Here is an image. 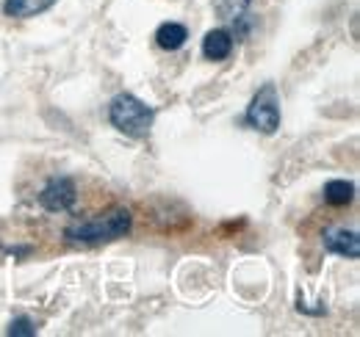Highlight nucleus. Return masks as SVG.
<instances>
[{"label":"nucleus","instance_id":"nucleus-1","mask_svg":"<svg viewBox=\"0 0 360 337\" xmlns=\"http://www.w3.org/2000/svg\"><path fill=\"white\" fill-rule=\"evenodd\" d=\"M131 227H134V216H131V211H125V208H114V211L91 216V218L72 221V224L64 230V238H67L70 244L97 246V244H108V241H117V238L128 235Z\"/></svg>","mask_w":360,"mask_h":337},{"label":"nucleus","instance_id":"nucleus-2","mask_svg":"<svg viewBox=\"0 0 360 337\" xmlns=\"http://www.w3.org/2000/svg\"><path fill=\"white\" fill-rule=\"evenodd\" d=\"M108 119L120 133H125L131 138H144L153 127L155 111L134 94H117L108 105Z\"/></svg>","mask_w":360,"mask_h":337},{"label":"nucleus","instance_id":"nucleus-3","mask_svg":"<svg viewBox=\"0 0 360 337\" xmlns=\"http://www.w3.org/2000/svg\"><path fill=\"white\" fill-rule=\"evenodd\" d=\"M244 122L252 130H258V133H266V136H271L280 127V97H277L274 86L266 84L252 97V103L247 105Z\"/></svg>","mask_w":360,"mask_h":337},{"label":"nucleus","instance_id":"nucleus-4","mask_svg":"<svg viewBox=\"0 0 360 337\" xmlns=\"http://www.w3.org/2000/svg\"><path fill=\"white\" fill-rule=\"evenodd\" d=\"M75 199H78V191H75V183L70 177H53L39 194L42 208L50 213L70 211L75 205Z\"/></svg>","mask_w":360,"mask_h":337},{"label":"nucleus","instance_id":"nucleus-5","mask_svg":"<svg viewBox=\"0 0 360 337\" xmlns=\"http://www.w3.org/2000/svg\"><path fill=\"white\" fill-rule=\"evenodd\" d=\"M324 249L347 260L360 257V238L355 230H327L324 232Z\"/></svg>","mask_w":360,"mask_h":337},{"label":"nucleus","instance_id":"nucleus-6","mask_svg":"<svg viewBox=\"0 0 360 337\" xmlns=\"http://www.w3.org/2000/svg\"><path fill=\"white\" fill-rule=\"evenodd\" d=\"M233 34L225 31V28H217V31H208L205 39H202V55L208 61H225L227 55L233 53Z\"/></svg>","mask_w":360,"mask_h":337},{"label":"nucleus","instance_id":"nucleus-7","mask_svg":"<svg viewBox=\"0 0 360 337\" xmlns=\"http://www.w3.org/2000/svg\"><path fill=\"white\" fill-rule=\"evenodd\" d=\"M53 3L56 0H3V14L25 20V17H37V14L47 11Z\"/></svg>","mask_w":360,"mask_h":337},{"label":"nucleus","instance_id":"nucleus-8","mask_svg":"<svg viewBox=\"0 0 360 337\" xmlns=\"http://www.w3.org/2000/svg\"><path fill=\"white\" fill-rule=\"evenodd\" d=\"M188 39V31H186V25H180V22H164L158 31H155V44L161 47V50H169V53H175L180 50L183 44Z\"/></svg>","mask_w":360,"mask_h":337},{"label":"nucleus","instance_id":"nucleus-9","mask_svg":"<svg viewBox=\"0 0 360 337\" xmlns=\"http://www.w3.org/2000/svg\"><path fill=\"white\" fill-rule=\"evenodd\" d=\"M355 199V183L349 180H330L324 185V202L327 205H335V208H344Z\"/></svg>","mask_w":360,"mask_h":337},{"label":"nucleus","instance_id":"nucleus-10","mask_svg":"<svg viewBox=\"0 0 360 337\" xmlns=\"http://www.w3.org/2000/svg\"><path fill=\"white\" fill-rule=\"evenodd\" d=\"M250 6H252V0H214V11L225 22H233V20L244 17Z\"/></svg>","mask_w":360,"mask_h":337},{"label":"nucleus","instance_id":"nucleus-11","mask_svg":"<svg viewBox=\"0 0 360 337\" xmlns=\"http://www.w3.org/2000/svg\"><path fill=\"white\" fill-rule=\"evenodd\" d=\"M11 337H31L37 335V326H34V321L31 318H25V315H20V318H14L11 324H8V329H6Z\"/></svg>","mask_w":360,"mask_h":337}]
</instances>
